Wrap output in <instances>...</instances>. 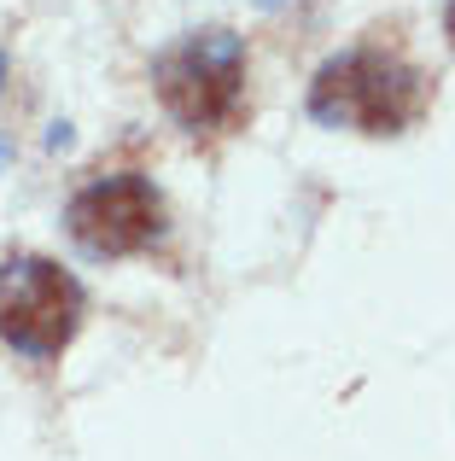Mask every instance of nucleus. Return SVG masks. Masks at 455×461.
<instances>
[{"instance_id": "nucleus-1", "label": "nucleus", "mask_w": 455, "mask_h": 461, "mask_svg": "<svg viewBox=\"0 0 455 461\" xmlns=\"http://www.w3.org/2000/svg\"><path fill=\"white\" fill-rule=\"evenodd\" d=\"M426 112H433V77L397 47H344L309 82V117L351 135H409Z\"/></svg>"}, {"instance_id": "nucleus-2", "label": "nucleus", "mask_w": 455, "mask_h": 461, "mask_svg": "<svg viewBox=\"0 0 455 461\" xmlns=\"http://www.w3.org/2000/svg\"><path fill=\"white\" fill-rule=\"evenodd\" d=\"M152 88L187 135H228L245 117V41L222 23L182 35L152 59Z\"/></svg>"}, {"instance_id": "nucleus-3", "label": "nucleus", "mask_w": 455, "mask_h": 461, "mask_svg": "<svg viewBox=\"0 0 455 461\" xmlns=\"http://www.w3.org/2000/svg\"><path fill=\"white\" fill-rule=\"evenodd\" d=\"M88 310V293L70 269H58L53 258L35 251H12L0 263V345L18 357L53 362L70 350Z\"/></svg>"}, {"instance_id": "nucleus-4", "label": "nucleus", "mask_w": 455, "mask_h": 461, "mask_svg": "<svg viewBox=\"0 0 455 461\" xmlns=\"http://www.w3.org/2000/svg\"><path fill=\"white\" fill-rule=\"evenodd\" d=\"M65 234L88 258H135V251H147L164 234V199L140 169L88 181L65 204Z\"/></svg>"}, {"instance_id": "nucleus-5", "label": "nucleus", "mask_w": 455, "mask_h": 461, "mask_svg": "<svg viewBox=\"0 0 455 461\" xmlns=\"http://www.w3.org/2000/svg\"><path fill=\"white\" fill-rule=\"evenodd\" d=\"M444 35H450V47H455V0H444Z\"/></svg>"}, {"instance_id": "nucleus-6", "label": "nucleus", "mask_w": 455, "mask_h": 461, "mask_svg": "<svg viewBox=\"0 0 455 461\" xmlns=\"http://www.w3.org/2000/svg\"><path fill=\"white\" fill-rule=\"evenodd\" d=\"M0 82H6V53H0Z\"/></svg>"}]
</instances>
